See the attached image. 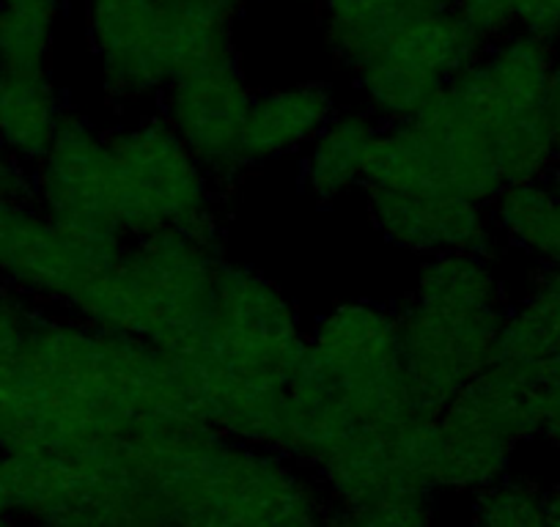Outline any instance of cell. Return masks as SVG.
Wrapping results in <instances>:
<instances>
[{
	"instance_id": "obj_1",
	"label": "cell",
	"mask_w": 560,
	"mask_h": 527,
	"mask_svg": "<svg viewBox=\"0 0 560 527\" xmlns=\"http://www.w3.org/2000/svg\"><path fill=\"white\" fill-rule=\"evenodd\" d=\"M203 423L185 360L42 308L0 371V450L72 454L107 440Z\"/></svg>"
},
{
	"instance_id": "obj_2",
	"label": "cell",
	"mask_w": 560,
	"mask_h": 527,
	"mask_svg": "<svg viewBox=\"0 0 560 527\" xmlns=\"http://www.w3.org/2000/svg\"><path fill=\"white\" fill-rule=\"evenodd\" d=\"M558 47L511 34L483 47L412 118L440 185L492 203L516 181L552 176L547 94Z\"/></svg>"
},
{
	"instance_id": "obj_3",
	"label": "cell",
	"mask_w": 560,
	"mask_h": 527,
	"mask_svg": "<svg viewBox=\"0 0 560 527\" xmlns=\"http://www.w3.org/2000/svg\"><path fill=\"white\" fill-rule=\"evenodd\" d=\"M308 354V325L272 278L225 258L201 343L185 360L214 432L278 448L283 410Z\"/></svg>"
},
{
	"instance_id": "obj_4",
	"label": "cell",
	"mask_w": 560,
	"mask_h": 527,
	"mask_svg": "<svg viewBox=\"0 0 560 527\" xmlns=\"http://www.w3.org/2000/svg\"><path fill=\"white\" fill-rule=\"evenodd\" d=\"M165 527H325L330 500L308 467L212 426L140 434Z\"/></svg>"
},
{
	"instance_id": "obj_5",
	"label": "cell",
	"mask_w": 560,
	"mask_h": 527,
	"mask_svg": "<svg viewBox=\"0 0 560 527\" xmlns=\"http://www.w3.org/2000/svg\"><path fill=\"white\" fill-rule=\"evenodd\" d=\"M509 305L498 258L478 253L423 258L396 308L404 379L420 415L438 418L462 387L498 360Z\"/></svg>"
},
{
	"instance_id": "obj_6",
	"label": "cell",
	"mask_w": 560,
	"mask_h": 527,
	"mask_svg": "<svg viewBox=\"0 0 560 527\" xmlns=\"http://www.w3.org/2000/svg\"><path fill=\"white\" fill-rule=\"evenodd\" d=\"M223 264L225 242L214 236L179 229L129 236L67 314L187 358L207 330Z\"/></svg>"
},
{
	"instance_id": "obj_7",
	"label": "cell",
	"mask_w": 560,
	"mask_h": 527,
	"mask_svg": "<svg viewBox=\"0 0 560 527\" xmlns=\"http://www.w3.org/2000/svg\"><path fill=\"white\" fill-rule=\"evenodd\" d=\"M107 141L127 239L165 229L223 239V192L158 110L124 116L107 129Z\"/></svg>"
},
{
	"instance_id": "obj_8",
	"label": "cell",
	"mask_w": 560,
	"mask_h": 527,
	"mask_svg": "<svg viewBox=\"0 0 560 527\" xmlns=\"http://www.w3.org/2000/svg\"><path fill=\"white\" fill-rule=\"evenodd\" d=\"M434 492L476 494L509 476L516 445L541 434V382L494 360L438 412Z\"/></svg>"
},
{
	"instance_id": "obj_9",
	"label": "cell",
	"mask_w": 560,
	"mask_h": 527,
	"mask_svg": "<svg viewBox=\"0 0 560 527\" xmlns=\"http://www.w3.org/2000/svg\"><path fill=\"white\" fill-rule=\"evenodd\" d=\"M305 374L358 423L420 415L404 379L398 314L380 300H341L308 325Z\"/></svg>"
},
{
	"instance_id": "obj_10",
	"label": "cell",
	"mask_w": 560,
	"mask_h": 527,
	"mask_svg": "<svg viewBox=\"0 0 560 527\" xmlns=\"http://www.w3.org/2000/svg\"><path fill=\"white\" fill-rule=\"evenodd\" d=\"M483 47L456 9L445 7L415 20L349 78L376 121H412Z\"/></svg>"
},
{
	"instance_id": "obj_11",
	"label": "cell",
	"mask_w": 560,
	"mask_h": 527,
	"mask_svg": "<svg viewBox=\"0 0 560 527\" xmlns=\"http://www.w3.org/2000/svg\"><path fill=\"white\" fill-rule=\"evenodd\" d=\"M31 203L80 239L102 245L127 239L107 129L85 110L69 107L50 152L31 168Z\"/></svg>"
},
{
	"instance_id": "obj_12",
	"label": "cell",
	"mask_w": 560,
	"mask_h": 527,
	"mask_svg": "<svg viewBox=\"0 0 560 527\" xmlns=\"http://www.w3.org/2000/svg\"><path fill=\"white\" fill-rule=\"evenodd\" d=\"M434 470L438 421L409 415L404 421L358 423L316 465L314 476L330 508H358L382 500L434 494Z\"/></svg>"
},
{
	"instance_id": "obj_13",
	"label": "cell",
	"mask_w": 560,
	"mask_h": 527,
	"mask_svg": "<svg viewBox=\"0 0 560 527\" xmlns=\"http://www.w3.org/2000/svg\"><path fill=\"white\" fill-rule=\"evenodd\" d=\"M85 34L107 105L127 116L171 85L168 0H85Z\"/></svg>"
},
{
	"instance_id": "obj_14",
	"label": "cell",
	"mask_w": 560,
	"mask_h": 527,
	"mask_svg": "<svg viewBox=\"0 0 560 527\" xmlns=\"http://www.w3.org/2000/svg\"><path fill=\"white\" fill-rule=\"evenodd\" d=\"M256 89L240 61H225L176 78L160 94L158 113L171 124L220 192L247 176L245 127Z\"/></svg>"
},
{
	"instance_id": "obj_15",
	"label": "cell",
	"mask_w": 560,
	"mask_h": 527,
	"mask_svg": "<svg viewBox=\"0 0 560 527\" xmlns=\"http://www.w3.org/2000/svg\"><path fill=\"white\" fill-rule=\"evenodd\" d=\"M121 245L67 234L31 201L0 203V283L39 308L67 311Z\"/></svg>"
},
{
	"instance_id": "obj_16",
	"label": "cell",
	"mask_w": 560,
	"mask_h": 527,
	"mask_svg": "<svg viewBox=\"0 0 560 527\" xmlns=\"http://www.w3.org/2000/svg\"><path fill=\"white\" fill-rule=\"evenodd\" d=\"M371 225L390 247L420 258L478 253L498 258L503 245L489 203L451 190L363 187Z\"/></svg>"
},
{
	"instance_id": "obj_17",
	"label": "cell",
	"mask_w": 560,
	"mask_h": 527,
	"mask_svg": "<svg viewBox=\"0 0 560 527\" xmlns=\"http://www.w3.org/2000/svg\"><path fill=\"white\" fill-rule=\"evenodd\" d=\"M341 107L330 83L303 80L253 94L245 127V157L250 168L303 154Z\"/></svg>"
},
{
	"instance_id": "obj_18",
	"label": "cell",
	"mask_w": 560,
	"mask_h": 527,
	"mask_svg": "<svg viewBox=\"0 0 560 527\" xmlns=\"http://www.w3.org/2000/svg\"><path fill=\"white\" fill-rule=\"evenodd\" d=\"M382 124L363 105H341L300 160L303 190L319 207H332L365 185V168Z\"/></svg>"
},
{
	"instance_id": "obj_19",
	"label": "cell",
	"mask_w": 560,
	"mask_h": 527,
	"mask_svg": "<svg viewBox=\"0 0 560 527\" xmlns=\"http://www.w3.org/2000/svg\"><path fill=\"white\" fill-rule=\"evenodd\" d=\"M325 39L343 72L352 74L423 14L454 0H319Z\"/></svg>"
},
{
	"instance_id": "obj_20",
	"label": "cell",
	"mask_w": 560,
	"mask_h": 527,
	"mask_svg": "<svg viewBox=\"0 0 560 527\" xmlns=\"http://www.w3.org/2000/svg\"><path fill=\"white\" fill-rule=\"evenodd\" d=\"M67 110L50 69L0 74V147L25 168L50 152Z\"/></svg>"
},
{
	"instance_id": "obj_21",
	"label": "cell",
	"mask_w": 560,
	"mask_h": 527,
	"mask_svg": "<svg viewBox=\"0 0 560 527\" xmlns=\"http://www.w3.org/2000/svg\"><path fill=\"white\" fill-rule=\"evenodd\" d=\"M489 212L500 245L536 267H560V179L544 176L503 187Z\"/></svg>"
},
{
	"instance_id": "obj_22",
	"label": "cell",
	"mask_w": 560,
	"mask_h": 527,
	"mask_svg": "<svg viewBox=\"0 0 560 527\" xmlns=\"http://www.w3.org/2000/svg\"><path fill=\"white\" fill-rule=\"evenodd\" d=\"M454 9L483 45L522 34L560 50V0H454Z\"/></svg>"
},
{
	"instance_id": "obj_23",
	"label": "cell",
	"mask_w": 560,
	"mask_h": 527,
	"mask_svg": "<svg viewBox=\"0 0 560 527\" xmlns=\"http://www.w3.org/2000/svg\"><path fill=\"white\" fill-rule=\"evenodd\" d=\"M61 7H0V69L45 72L50 69Z\"/></svg>"
},
{
	"instance_id": "obj_24",
	"label": "cell",
	"mask_w": 560,
	"mask_h": 527,
	"mask_svg": "<svg viewBox=\"0 0 560 527\" xmlns=\"http://www.w3.org/2000/svg\"><path fill=\"white\" fill-rule=\"evenodd\" d=\"M470 527H547L544 489L530 478H500L472 494Z\"/></svg>"
},
{
	"instance_id": "obj_25",
	"label": "cell",
	"mask_w": 560,
	"mask_h": 527,
	"mask_svg": "<svg viewBox=\"0 0 560 527\" xmlns=\"http://www.w3.org/2000/svg\"><path fill=\"white\" fill-rule=\"evenodd\" d=\"M432 497L412 494L358 508H330L325 527H434Z\"/></svg>"
},
{
	"instance_id": "obj_26",
	"label": "cell",
	"mask_w": 560,
	"mask_h": 527,
	"mask_svg": "<svg viewBox=\"0 0 560 527\" xmlns=\"http://www.w3.org/2000/svg\"><path fill=\"white\" fill-rule=\"evenodd\" d=\"M39 314V305L0 283V371L23 354Z\"/></svg>"
},
{
	"instance_id": "obj_27",
	"label": "cell",
	"mask_w": 560,
	"mask_h": 527,
	"mask_svg": "<svg viewBox=\"0 0 560 527\" xmlns=\"http://www.w3.org/2000/svg\"><path fill=\"white\" fill-rule=\"evenodd\" d=\"M31 201V168L0 147V203Z\"/></svg>"
},
{
	"instance_id": "obj_28",
	"label": "cell",
	"mask_w": 560,
	"mask_h": 527,
	"mask_svg": "<svg viewBox=\"0 0 560 527\" xmlns=\"http://www.w3.org/2000/svg\"><path fill=\"white\" fill-rule=\"evenodd\" d=\"M547 121H549V136H552V176L555 179H560V50H558V58H555L552 80H549Z\"/></svg>"
},
{
	"instance_id": "obj_29",
	"label": "cell",
	"mask_w": 560,
	"mask_h": 527,
	"mask_svg": "<svg viewBox=\"0 0 560 527\" xmlns=\"http://www.w3.org/2000/svg\"><path fill=\"white\" fill-rule=\"evenodd\" d=\"M192 3H198V7L209 9V12L220 14V17L236 23V17H240L245 9H250L253 3H258V0H192Z\"/></svg>"
},
{
	"instance_id": "obj_30",
	"label": "cell",
	"mask_w": 560,
	"mask_h": 527,
	"mask_svg": "<svg viewBox=\"0 0 560 527\" xmlns=\"http://www.w3.org/2000/svg\"><path fill=\"white\" fill-rule=\"evenodd\" d=\"M544 508H547V527H560V487L544 489Z\"/></svg>"
},
{
	"instance_id": "obj_31",
	"label": "cell",
	"mask_w": 560,
	"mask_h": 527,
	"mask_svg": "<svg viewBox=\"0 0 560 527\" xmlns=\"http://www.w3.org/2000/svg\"><path fill=\"white\" fill-rule=\"evenodd\" d=\"M0 7H61L63 0H0Z\"/></svg>"
},
{
	"instance_id": "obj_32",
	"label": "cell",
	"mask_w": 560,
	"mask_h": 527,
	"mask_svg": "<svg viewBox=\"0 0 560 527\" xmlns=\"http://www.w3.org/2000/svg\"><path fill=\"white\" fill-rule=\"evenodd\" d=\"M14 516L9 514V508H7V500H3V494H0V527H12L14 525Z\"/></svg>"
},
{
	"instance_id": "obj_33",
	"label": "cell",
	"mask_w": 560,
	"mask_h": 527,
	"mask_svg": "<svg viewBox=\"0 0 560 527\" xmlns=\"http://www.w3.org/2000/svg\"><path fill=\"white\" fill-rule=\"evenodd\" d=\"M12 527H36V525H25V522H14Z\"/></svg>"
},
{
	"instance_id": "obj_34",
	"label": "cell",
	"mask_w": 560,
	"mask_h": 527,
	"mask_svg": "<svg viewBox=\"0 0 560 527\" xmlns=\"http://www.w3.org/2000/svg\"><path fill=\"white\" fill-rule=\"evenodd\" d=\"M0 74H3V69H0Z\"/></svg>"
},
{
	"instance_id": "obj_35",
	"label": "cell",
	"mask_w": 560,
	"mask_h": 527,
	"mask_svg": "<svg viewBox=\"0 0 560 527\" xmlns=\"http://www.w3.org/2000/svg\"><path fill=\"white\" fill-rule=\"evenodd\" d=\"M314 3H319V0H314Z\"/></svg>"
}]
</instances>
